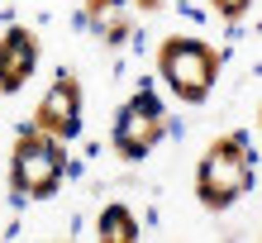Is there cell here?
I'll use <instances>...</instances> for the list:
<instances>
[{"label": "cell", "mask_w": 262, "mask_h": 243, "mask_svg": "<svg viewBox=\"0 0 262 243\" xmlns=\"http://www.w3.org/2000/svg\"><path fill=\"white\" fill-rule=\"evenodd\" d=\"M62 176H67L62 139L43 134L38 124L19 129V139L10 148V195L14 201H48V195H57Z\"/></svg>", "instance_id": "6da1fadb"}, {"label": "cell", "mask_w": 262, "mask_h": 243, "mask_svg": "<svg viewBox=\"0 0 262 243\" xmlns=\"http://www.w3.org/2000/svg\"><path fill=\"white\" fill-rule=\"evenodd\" d=\"M220 62H224L220 48H210L205 38H186V34L162 38V48H158L162 81L172 86V96L186 100V105H200L214 91V81H220Z\"/></svg>", "instance_id": "3957f363"}, {"label": "cell", "mask_w": 262, "mask_h": 243, "mask_svg": "<svg viewBox=\"0 0 262 243\" xmlns=\"http://www.w3.org/2000/svg\"><path fill=\"white\" fill-rule=\"evenodd\" d=\"M210 5H214L220 19H243V14L253 10V0H210Z\"/></svg>", "instance_id": "9c48e42d"}, {"label": "cell", "mask_w": 262, "mask_h": 243, "mask_svg": "<svg viewBox=\"0 0 262 243\" xmlns=\"http://www.w3.org/2000/svg\"><path fill=\"white\" fill-rule=\"evenodd\" d=\"M162 139H167V110H162V100L152 96V91H138V96H129L124 105H119L110 143H115V153L124 162L148 158Z\"/></svg>", "instance_id": "277c9868"}, {"label": "cell", "mask_w": 262, "mask_h": 243, "mask_svg": "<svg viewBox=\"0 0 262 243\" xmlns=\"http://www.w3.org/2000/svg\"><path fill=\"white\" fill-rule=\"evenodd\" d=\"M86 24L100 43L119 48L129 38V5L124 0H86Z\"/></svg>", "instance_id": "52a82bcc"}, {"label": "cell", "mask_w": 262, "mask_h": 243, "mask_svg": "<svg viewBox=\"0 0 262 243\" xmlns=\"http://www.w3.org/2000/svg\"><path fill=\"white\" fill-rule=\"evenodd\" d=\"M134 5H138V10H158L162 0H134Z\"/></svg>", "instance_id": "30bf717a"}, {"label": "cell", "mask_w": 262, "mask_h": 243, "mask_svg": "<svg viewBox=\"0 0 262 243\" xmlns=\"http://www.w3.org/2000/svg\"><path fill=\"white\" fill-rule=\"evenodd\" d=\"M81 110H86V91L81 81L72 77V72H57L53 86L43 91L38 110H34V124L43 134H53V139H76V129H81Z\"/></svg>", "instance_id": "5b68a950"}, {"label": "cell", "mask_w": 262, "mask_h": 243, "mask_svg": "<svg viewBox=\"0 0 262 243\" xmlns=\"http://www.w3.org/2000/svg\"><path fill=\"white\" fill-rule=\"evenodd\" d=\"M96 234L100 243H134L138 238V219H134V210L129 205H105V215L96 224Z\"/></svg>", "instance_id": "ba28073f"}, {"label": "cell", "mask_w": 262, "mask_h": 243, "mask_svg": "<svg viewBox=\"0 0 262 243\" xmlns=\"http://www.w3.org/2000/svg\"><path fill=\"white\" fill-rule=\"evenodd\" d=\"M243 191H253V143L248 134H224L200 153L195 201L205 210H229Z\"/></svg>", "instance_id": "7a4b0ae2"}, {"label": "cell", "mask_w": 262, "mask_h": 243, "mask_svg": "<svg viewBox=\"0 0 262 243\" xmlns=\"http://www.w3.org/2000/svg\"><path fill=\"white\" fill-rule=\"evenodd\" d=\"M38 67V34L24 24H14L0 34V91L14 96V91H24L29 77H34Z\"/></svg>", "instance_id": "8992f818"}]
</instances>
